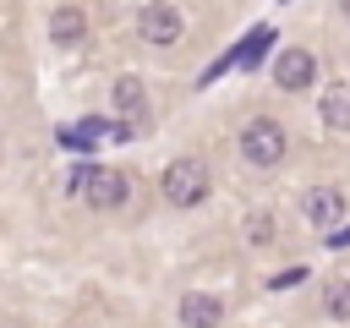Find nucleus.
Returning a JSON list of instances; mask_svg holds the SVG:
<instances>
[{
    "label": "nucleus",
    "mask_w": 350,
    "mask_h": 328,
    "mask_svg": "<svg viewBox=\"0 0 350 328\" xmlns=\"http://www.w3.org/2000/svg\"><path fill=\"white\" fill-rule=\"evenodd\" d=\"M323 241H328V246H350V224H345V230H334V235H323Z\"/></svg>",
    "instance_id": "13"
},
{
    "label": "nucleus",
    "mask_w": 350,
    "mask_h": 328,
    "mask_svg": "<svg viewBox=\"0 0 350 328\" xmlns=\"http://www.w3.org/2000/svg\"><path fill=\"white\" fill-rule=\"evenodd\" d=\"M71 191H77L88 208H120V202H126V191H131V180H126L120 169L88 164V169H77V175H71Z\"/></svg>",
    "instance_id": "3"
},
{
    "label": "nucleus",
    "mask_w": 350,
    "mask_h": 328,
    "mask_svg": "<svg viewBox=\"0 0 350 328\" xmlns=\"http://www.w3.org/2000/svg\"><path fill=\"white\" fill-rule=\"evenodd\" d=\"M339 11H345V22H350V0H339Z\"/></svg>",
    "instance_id": "14"
},
{
    "label": "nucleus",
    "mask_w": 350,
    "mask_h": 328,
    "mask_svg": "<svg viewBox=\"0 0 350 328\" xmlns=\"http://www.w3.org/2000/svg\"><path fill=\"white\" fill-rule=\"evenodd\" d=\"M301 279H306V268H284V273L268 279V284H273V290H290V284H301Z\"/></svg>",
    "instance_id": "12"
},
{
    "label": "nucleus",
    "mask_w": 350,
    "mask_h": 328,
    "mask_svg": "<svg viewBox=\"0 0 350 328\" xmlns=\"http://www.w3.org/2000/svg\"><path fill=\"white\" fill-rule=\"evenodd\" d=\"M273 82H279V93H306L317 82V55L312 49H284L273 60Z\"/></svg>",
    "instance_id": "5"
},
{
    "label": "nucleus",
    "mask_w": 350,
    "mask_h": 328,
    "mask_svg": "<svg viewBox=\"0 0 350 328\" xmlns=\"http://www.w3.org/2000/svg\"><path fill=\"white\" fill-rule=\"evenodd\" d=\"M219 317H224L219 295H208V290L180 295V323H186V328H219Z\"/></svg>",
    "instance_id": "7"
},
{
    "label": "nucleus",
    "mask_w": 350,
    "mask_h": 328,
    "mask_svg": "<svg viewBox=\"0 0 350 328\" xmlns=\"http://www.w3.org/2000/svg\"><path fill=\"white\" fill-rule=\"evenodd\" d=\"M142 98H148V93H142V82H137V77H115V109H120V115H137V109H142Z\"/></svg>",
    "instance_id": "11"
},
{
    "label": "nucleus",
    "mask_w": 350,
    "mask_h": 328,
    "mask_svg": "<svg viewBox=\"0 0 350 328\" xmlns=\"http://www.w3.org/2000/svg\"><path fill=\"white\" fill-rule=\"evenodd\" d=\"M137 33H142L153 49H170V44H180V33H186V16L159 0V5H148V11L137 16Z\"/></svg>",
    "instance_id": "4"
},
{
    "label": "nucleus",
    "mask_w": 350,
    "mask_h": 328,
    "mask_svg": "<svg viewBox=\"0 0 350 328\" xmlns=\"http://www.w3.org/2000/svg\"><path fill=\"white\" fill-rule=\"evenodd\" d=\"M284 148H290V137H284L279 120L257 115V120L241 126V159H246L252 169H273V164H284Z\"/></svg>",
    "instance_id": "1"
},
{
    "label": "nucleus",
    "mask_w": 350,
    "mask_h": 328,
    "mask_svg": "<svg viewBox=\"0 0 350 328\" xmlns=\"http://www.w3.org/2000/svg\"><path fill=\"white\" fill-rule=\"evenodd\" d=\"M159 191H164L170 208H197V202L208 197V164H202V159H175V164L164 169Z\"/></svg>",
    "instance_id": "2"
},
{
    "label": "nucleus",
    "mask_w": 350,
    "mask_h": 328,
    "mask_svg": "<svg viewBox=\"0 0 350 328\" xmlns=\"http://www.w3.org/2000/svg\"><path fill=\"white\" fill-rule=\"evenodd\" d=\"M301 208H306V219H312L317 230H334V224H339V213H345V197H339L334 186H312Z\"/></svg>",
    "instance_id": "6"
},
{
    "label": "nucleus",
    "mask_w": 350,
    "mask_h": 328,
    "mask_svg": "<svg viewBox=\"0 0 350 328\" xmlns=\"http://www.w3.org/2000/svg\"><path fill=\"white\" fill-rule=\"evenodd\" d=\"M317 115L328 131H350V82H328L317 98Z\"/></svg>",
    "instance_id": "8"
},
{
    "label": "nucleus",
    "mask_w": 350,
    "mask_h": 328,
    "mask_svg": "<svg viewBox=\"0 0 350 328\" xmlns=\"http://www.w3.org/2000/svg\"><path fill=\"white\" fill-rule=\"evenodd\" d=\"M49 38H55L60 49L82 44V38H88V11H77V5H60V11L49 16Z\"/></svg>",
    "instance_id": "9"
},
{
    "label": "nucleus",
    "mask_w": 350,
    "mask_h": 328,
    "mask_svg": "<svg viewBox=\"0 0 350 328\" xmlns=\"http://www.w3.org/2000/svg\"><path fill=\"white\" fill-rule=\"evenodd\" d=\"M323 312L339 317V323H350V279H328V290H323Z\"/></svg>",
    "instance_id": "10"
}]
</instances>
